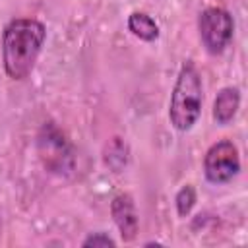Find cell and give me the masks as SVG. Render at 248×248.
<instances>
[{
    "mask_svg": "<svg viewBox=\"0 0 248 248\" xmlns=\"http://www.w3.org/2000/svg\"><path fill=\"white\" fill-rule=\"evenodd\" d=\"M83 248H107V246H116V242L107 234V232H91L83 242H81Z\"/></svg>",
    "mask_w": 248,
    "mask_h": 248,
    "instance_id": "obj_9",
    "label": "cell"
},
{
    "mask_svg": "<svg viewBox=\"0 0 248 248\" xmlns=\"http://www.w3.org/2000/svg\"><path fill=\"white\" fill-rule=\"evenodd\" d=\"M240 107V89L223 87L213 101V118L217 124H229Z\"/></svg>",
    "mask_w": 248,
    "mask_h": 248,
    "instance_id": "obj_6",
    "label": "cell"
},
{
    "mask_svg": "<svg viewBox=\"0 0 248 248\" xmlns=\"http://www.w3.org/2000/svg\"><path fill=\"white\" fill-rule=\"evenodd\" d=\"M200 39L209 54H221L232 41L234 21L225 8H205L198 17Z\"/></svg>",
    "mask_w": 248,
    "mask_h": 248,
    "instance_id": "obj_3",
    "label": "cell"
},
{
    "mask_svg": "<svg viewBox=\"0 0 248 248\" xmlns=\"http://www.w3.org/2000/svg\"><path fill=\"white\" fill-rule=\"evenodd\" d=\"M126 25H128V31L134 37H138L140 41L153 43V41L159 39V25H157V21L149 14H145V12H132L128 16Z\"/></svg>",
    "mask_w": 248,
    "mask_h": 248,
    "instance_id": "obj_7",
    "label": "cell"
},
{
    "mask_svg": "<svg viewBox=\"0 0 248 248\" xmlns=\"http://www.w3.org/2000/svg\"><path fill=\"white\" fill-rule=\"evenodd\" d=\"M203 103L202 76L194 62L186 60L176 76L170 103H169V120L178 132H188L200 120Z\"/></svg>",
    "mask_w": 248,
    "mask_h": 248,
    "instance_id": "obj_2",
    "label": "cell"
},
{
    "mask_svg": "<svg viewBox=\"0 0 248 248\" xmlns=\"http://www.w3.org/2000/svg\"><path fill=\"white\" fill-rule=\"evenodd\" d=\"M240 170L238 149L231 140H221L213 143L203 157V172L211 184L231 182Z\"/></svg>",
    "mask_w": 248,
    "mask_h": 248,
    "instance_id": "obj_4",
    "label": "cell"
},
{
    "mask_svg": "<svg viewBox=\"0 0 248 248\" xmlns=\"http://www.w3.org/2000/svg\"><path fill=\"white\" fill-rule=\"evenodd\" d=\"M110 215L114 219V225L120 231L122 240L132 242L138 236V229H140V219H138L134 198L126 192L114 196L110 202Z\"/></svg>",
    "mask_w": 248,
    "mask_h": 248,
    "instance_id": "obj_5",
    "label": "cell"
},
{
    "mask_svg": "<svg viewBox=\"0 0 248 248\" xmlns=\"http://www.w3.org/2000/svg\"><path fill=\"white\" fill-rule=\"evenodd\" d=\"M46 37L43 21L33 17H16L6 23L2 31V64L12 79H25L41 54Z\"/></svg>",
    "mask_w": 248,
    "mask_h": 248,
    "instance_id": "obj_1",
    "label": "cell"
},
{
    "mask_svg": "<svg viewBox=\"0 0 248 248\" xmlns=\"http://www.w3.org/2000/svg\"><path fill=\"white\" fill-rule=\"evenodd\" d=\"M174 203H176V213H178L180 217L190 215V211H192V207H194V203H196V190H194V186H192V184H184V186L176 192Z\"/></svg>",
    "mask_w": 248,
    "mask_h": 248,
    "instance_id": "obj_8",
    "label": "cell"
}]
</instances>
